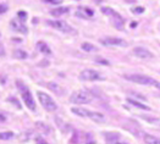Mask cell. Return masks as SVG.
Here are the masks:
<instances>
[{
  "label": "cell",
  "mask_w": 160,
  "mask_h": 144,
  "mask_svg": "<svg viewBox=\"0 0 160 144\" xmlns=\"http://www.w3.org/2000/svg\"><path fill=\"white\" fill-rule=\"evenodd\" d=\"M10 27L12 28L15 32H20V33H22V34H26L27 32H28L27 27L23 25V22H22L21 20H16V18L11 20V21H10Z\"/></svg>",
  "instance_id": "9c48e42d"
},
{
  "label": "cell",
  "mask_w": 160,
  "mask_h": 144,
  "mask_svg": "<svg viewBox=\"0 0 160 144\" xmlns=\"http://www.w3.org/2000/svg\"><path fill=\"white\" fill-rule=\"evenodd\" d=\"M91 118H92L93 121H95V122H104V121H105V117H104L103 114H100V112H93V111H92Z\"/></svg>",
  "instance_id": "d6986e66"
},
{
  "label": "cell",
  "mask_w": 160,
  "mask_h": 144,
  "mask_svg": "<svg viewBox=\"0 0 160 144\" xmlns=\"http://www.w3.org/2000/svg\"><path fill=\"white\" fill-rule=\"evenodd\" d=\"M99 42L103 45H108V47H125L127 45V43L121 38H112V37H107V38H102Z\"/></svg>",
  "instance_id": "52a82bcc"
},
{
  "label": "cell",
  "mask_w": 160,
  "mask_h": 144,
  "mask_svg": "<svg viewBox=\"0 0 160 144\" xmlns=\"http://www.w3.org/2000/svg\"><path fill=\"white\" fill-rule=\"evenodd\" d=\"M123 78H126L130 82H133L137 84H142V86H153L160 89V82L155 81L152 77H148L144 75H123Z\"/></svg>",
  "instance_id": "6da1fadb"
},
{
  "label": "cell",
  "mask_w": 160,
  "mask_h": 144,
  "mask_svg": "<svg viewBox=\"0 0 160 144\" xmlns=\"http://www.w3.org/2000/svg\"><path fill=\"white\" fill-rule=\"evenodd\" d=\"M133 54L136 56L141 57V59H152L154 55L149 52L146 48H142V47H136L133 49Z\"/></svg>",
  "instance_id": "30bf717a"
},
{
  "label": "cell",
  "mask_w": 160,
  "mask_h": 144,
  "mask_svg": "<svg viewBox=\"0 0 160 144\" xmlns=\"http://www.w3.org/2000/svg\"><path fill=\"white\" fill-rule=\"evenodd\" d=\"M1 122H5L6 121V117H5V115H4V112H1V120H0Z\"/></svg>",
  "instance_id": "4dcf8cb0"
},
{
  "label": "cell",
  "mask_w": 160,
  "mask_h": 144,
  "mask_svg": "<svg viewBox=\"0 0 160 144\" xmlns=\"http://www.w3.org/2000/svg\"><path fill=\"white\" fill-rule=\"evenodd\" d=\"M102 11H103V13L109 15V16L114 17L115 20H118V22H116V25H115L118 28H122V27H123V20H122V17H121L118 12H115L111 7H102Z\"/></svg>",
  "instance_id": "ba28073f"
},
{
  "label": "cell",
  "mask_w": 160,
  "mask_h": 144,
  "mask_svg": "<svg viewBox=\"0 0 160 144\" xmlns=\"http://www.w3.org/2000/svg\"><path fill=\"white\" fill-rule=\"evenodd\" d=\"M12 137H13V133L11 131L1 132V134H0V139L1 141H8V139H11Z\"/></svg>",
  "instance_id": "ffe728a7"
},
{
  "label": "cell",
  "mask_w": 160,
  "mask_h": 144,
  "mask_svg": "<svg viewBox=\"0 0 160 144\" xmlns=\"http://www.w3.org/2000/svg\"><path fill=\"white\" fill-rule=\"evenodd\" d=\"M9 100H10V102H12V103H15V105H16V106H17L18 109H21V105H20V103H17V102H15V100H16L15 98H10Z\"/></svg>",
  "instance_id": "f546056e"
},
{
  "label": "cell",
  "mask_w": 160,
  "mask_h": 144,
  "mask_svg": "<svg viewBox=\"0 0 160 144\" xmlns=\"http://www.w3.org/2000/svg\"><path fill=\"white\" fill-rule=\"evenodd\" d=\"M17 17H18V20H21V21H25V20H26V17H27L26 11H23V10L18 11V12H17Z\"/></svg>",
  "instance_id": "cb8c5ba5"
},
{
  "label": "cell",
  "mask_w": 160,
  "mask_h": 144,
  "mask_svg": "<svg viewBox=\"0 0 160 144\" xmlns=\"http://www.w3.org/2000/svg\"><path fill=\"white\" fill-rule=\"evenodd\" d=\"M68 11H70V9H68V7L61 6V7H58V9H54V10H52V15H53V16H55V17H58V16H61V15L68 12Z\"/></svg>",
  "instance_id": "5bb4252c"
},
{
  "label": "cell",
  "mask_w": 160,
  "mask_h": 144,
  "mask_svg": "<svg viewBox=\"0 0 160 144\" xmlns=\"http://www.w3.org/2000/svg\"><path fill=\"white\" fill-rule=\"evenodd\" d=\"M0 6H1V11H0V13H5L6 12V10H9V6H6L4 2H1Z\"/></svg>",
  "instance_id": "83f0119b"
},
{
  "label": "cell",
  "mask_w": 160,
  "mask_h": 144,
  "mask_svg": "<svg viewBox=\"0 0 160 144\" xmlns=\"http://www.w3.org/2000/svg\"><path fill=\"white\" fill-rule=\"evenodd\" d=\"M37 49H38L40 52H43V54H48V55L52 54V50H50V48L48 47V44H47L45 42H42V40L37 43Z\"/></svg>",
  "instance_id": "7c38bea8"
},
{
  "label": "cell",
  "mask_w": 160,
  "mask_h": 144,
  "mask_svg": "<svg viewBox=\"0 0 160 144\" xmlns=\"http://www.w3.org/2000/svg\"><path fill=\"white\" fill-rule=\"evenodd\" d=\"M71 111H72V114H75L77 116H81V117L91 118V115H92V111H89L87 109H82V107H72Z\"/></svg>",
  "instance_id": "8fae6325"
},
{
  "label": "cell",
  "mask_w": 160,
  "mask_h": 144,
  "mask_svg": "<svg viewBox=\"0 0 160 144\" xmlns=\"http://www.w3.org/2000/svg\"><path fill=\"white\" fill-rule=\"evenodd\" d=\"M144 142L147 144H160V139L152 134H144Z\"/></svg>",
  "instance_id": "9a60e30c"
},
{
  "label": "cell",
  "mask_w": 160,
  "mask_h": 144,
  "mask_svg": "<svg viewBox=\"0 0 160 144\" xmlns=\"http://www.w3.org/2000/svg\"><path fill=\"white\" fill-rule=\"evenodd\" d=\"M115 144H127V143H123V142H118V143H115Z\"/></svg>",
  "instance_id": "836d02e7"
},
{
  "label": "cell",
  "mask_w": 160,
  "mask_h": 144,
  "mask_svg": "<svg viewBox=\"0 0 160 144\" xmlns=\"http://www.w3.org/2000/svg\"><path fill=\"white\" fill-rule=\"evenodd\" d=\"M105 137H107L108 143L115 144V143H118V139H116V138H119L120 136H119L118 133H107V134H105Z\"/></svg>",
  "instance_id": "e0dca14e"
},
{
  "label": "cell",
  "mask_w": 160,
  "mask_h": 144,
  "mask_svg": "<svg viewBox=\"0 0 160 144\" xmlns=\"http://www.w3.org/2000/svg\"><path fill=\"white\" fill-rule=\"evenodd\" d=\"M36 144H49L44 138H42V137H37L36 138Z\"/></svg>",
  "instance_id": "484cf974"
},
{
  "label": "cell",
  "mask_w": 160,
  "mask_h": 144,
  "mask_svg": "<svg viewBox=\"0 0 160 144\" xmlns=\"http://www.w3.org/2000/svg\"><path fill=\"white\" fill-rule=\"evenodd\" d=\"M80 10L84 11V17H92L94 15V11L89 7H80Z\"/></svg>",
  "instance_id": "7402d4cb"
},
{
  "label": "cell",
  "mask_w": 160,
  "mask_h": 144,
  "mask_svg": "<svg viewBox=\"0 0 160 144\" xmlns=\"http://www.w3.org/2000/svg\"><path fill=\"white\" fill-rule=\"evenodd\" d=\"M81 48H82L84 52H98V48H97V47H94L93 44H91V43H83V44L81 45Z\"/></svg>",
  "instance_id": "2e32d148"
},
{
  "label": "cell",
  "mask_w": 160,
  "mask_h": 144,
  "mask_svg": "<svg viewBox=\"0 0 160 144\" xmlns=\"http://www.w3.org/2000/svg\"><path fill=\"white\" fill-rule=\"evenodd\" d=\"M91 99H92V97H91L89 92H87V91H77V92L72 93V95L70 97V102L72 104L80 105L88 104L91 102Z\"/></svg>",
  "instance_id": "3957f363"
},
{
  "label": "cell",
  "mask_w": 160,
  "mask_h": 144,
  "mask_svg": "<svg viewBox=\"0 0 160 144\" xmlns=\"http://www.w3.org/2000/svg\"><path fill=\"white\" fill-rule=\"evenodd\" d=\"M13 57L15 59H26L27 54L23 50H15L13 52Z\"/></svg>",
  "instance_id": "44dd1931"
},
{
  "label": "cell",
  "mask_w": 160,
  "mask_h": 144,
  "mask_svg": "<svg viewBox=\"0 0 160 144\" xmlns=\"http://www.w3.org/2000/svg\"><path fill=\"white\" fill-rule=\"evenodd\" d=\"M131 94H132V95H134V97H136V98H139V99H141V100H146V98H144V97H142V95H139V94H137V93L131 92Z\"/></svg>",
  "instance_id": "f1b7e54d"
},
{
  "label": "cell",
  "mask_w": 160,
  "mask_h": 144,
  "mask_svg": "<svg viewBox=\"0 0 160 144\" xmlns=\"http://www.w3.org/2000/svg\"><path fill=\"white\" fill-rule=\"evenodd\" d=\"M126 2H130V4H132V2H136L133 0H126Z\"/></svg>",
  "instance_id": "1f68e13d"
},
{
  "label": "cell",
  "mask_w": 160,
  "mask_h": 144,
  "mask_svg": "<svg viewBox=\"0 0 160 144\" xmlns=\"http://www.w3.org/2000/svg\"><path fill=\"white\" fill-rule=\"evenodd\" d=\"M104 78L98 71L95 70H83L80 73V79L81 81H102Z\"/></svg>",
  "instance_id": "5b68a950"
},
{
  "label": "cell",
  "mask_w": 160,
  "mask_h": 144,
  "mask_svg": "<svg viewBox=\"0 0 160 144\" xmlns=\"http://www.w3.org/2000/svg\"><path fill=\"white\" fill-rule=\"evenodd\" d=\"M132 11H133L134 13H142V12H144V9H143L142 6H137V7L132 9Z\"/></svg>",
  "instance_id": "4316f807"
},
{
  "label": "cell",
  "mask_w": 160,
  "mask_h": 144,
  "mask_svg": "<svg viewBox=\"0 0 160 144\" xmlns=\"http://www.w3.org/2000/svg\"><path fill=\"white\" fill-rule=\"evenodd\" d=\"M48 87H49V88H50V91H53L54 93L62 94V88H61L58 83H55V82H50V83H48Z\"/></svg>",
  "instance_id": "ac0fdd59"
},
{
  "label": "cell",
  "mask_w": 160,
  "mask_h": 144,
  "mask_svg": "<svg viewBox=\"0 0 160 144\" xmlns=\"http://www.w3.org/2000/svg\"><path fill=\"white\" fill-rule=\"evenodd\" d=\"M37 95H38V100H39L40 105L45 110H48V111H55L58 109V105H56V103L54 102L53 98L50 95H48V94H45V93L43 92H38Z\"/></svg>",
  "instance_id": "277c9868"
},
{
  "label": "cell",
  "mask_w": 160,
  "mask_h": 144,
  "mask_svg": "<svg viewBox=\"0 0 160 144\" xmlns=\"http://www.w3.org/2000/svg\"><path fill=\"white\" fill-rule=\"evenodd\" d=\"M43 2H47V4H52V5H60L62 1H61V0H44Z\"/></svg>",
  "instance_id": "d4e9b609"
},
{
  "label": "cell",
  "mask_w": 160,
  "mask_h": 144,
  "mask_svg": "<svg viewBox=\"0 0 160 144\" xmlns=\"http://www.w3.org/2000/svg\"><path fill=\"white\" fill-rule=\"evenodd\" d=\"M95 62H97L98 65H103V66L110 65V62L108 61L107 59H102V57H97V59H95Z\"/></svg>",
  "instance_id": "603a6c76"
},
{
  "label": "cell",
  "mask_w": 160,
  "mask_h": 144,
  "mask_svg": "<svg viewBox=\"0 0 160 144\" xmlns=\"http://www.w3.org/2000/svg\"><path fill=\"white\" fill-rule=\"evenodd\" d=\"M134 26H137V22H136V23H134V22L133 23H131V27H134Z\"/></svg>",
  "instance_id": "d6a6232c"
},
{
  "label": "cell",
  "mask_w": 160,
  "mask_h": 144,
  "mask_svg": "<svg viewBox=\"0 0 160 144\" xmlns=\"http://www.w3.org/2000/svg\"><path fill=\"white\" fill-rule=\"evenodd\" d=\"M16 84H17V87L21 88V97H22V100H23L25 105L29 110H36V102H34V99L32 97V93L29 92V89L26 88L20 81H17Z\"/></svg>",
  "instance_id": "7a4b0ae2"
},
{
  "label": "cell",
  "mask_w": 160,
  "mask_h": 144,
  "mask_svg": "<svg viewBox=\"0 0 160 144\" xmlns=\"http://www.w3.org/2000/svg\"><path fill=\"white\" fill-rule=\"evenodd\" d=\"M127 102H128L131 105H133V106H136V107H138V109H142V110H146V111H149V110H150V107H149V106L142 104V103H139V102H137V100L132 99V98H128V99H127Z\"/></svg>",
  "instance_id": "4fadbf2b"
},
{
  "label": "cell",
  "mask_w": 160,
  "mask_h": 144,
  "mask_svg": "<svg viewBox=\"0 0 160 144\" xmlns=\"http://www.w3.org/2000/svg\"><path fill=\"white\" fill-rule=\"evenodd\" d=\"M48 25L52 26L53 28L60 31V32H64V33H72L75 32L73 28L70 26L67 22L65 21H60V20H56V21H48Z\"/></svg>",
  "instance_id": "8992f818"
}]
</instances>
